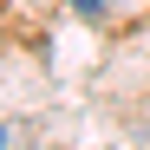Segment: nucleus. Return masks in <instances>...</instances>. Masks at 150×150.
<instances>
[{
  "label": "nucleus",
  "mask_w": 150,
  "mask_h": 150,
  "mask_svg": "<svg viewBox=\"0 0 150 150\" xmlns=\"http://www.w3.org/2000/svg\"><path fill=\"white\" fill-rule=\"evenodd\" d=\"M111 7H117V0H72V13H85V20H105Z\"/></svg>",
  "instance_id": "nucleus-1"
},
{
  "label": "nucleus",
  "mask_w": 150,
  "mask_h": 150,
  "mask_svg": "<svg viewBox=\"0 0 150 150\" xmlns=\"http://www.w3.org/2000/svg\"><path fill=\"white\" fill-rule=\"evenodd\" d=\"M0 150H7V131H0Z\"/></svg>",
  "instance_id": "nucleus-2"
},
{
  "label": "nucleus",
  "mask_w": 150,
  "mask_h": 150,
  "mask_svg": "<svg viewBox=\"0 0 150 150\" xmlns=\"http://www.w3.org/2000/svg\"><path fill=\"white\" fill-rule=\"evenodd\" d=\"M13 7H26V0H13Z\"/></svg>",
  "instance_id": "nucleus-3"
}]
</instances>
